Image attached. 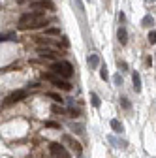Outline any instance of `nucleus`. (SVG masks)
<instances>
[{"instance_id": "nucleus-22", "label": "nucleus", "mask_w": 156, "mask_h": 158, "mask_svg": "<svg viewBox=\"0 0 156 158\" xmlns=\"http://www.w3.org/2000/svg\"><path fill=\"white\" fill-rule=\"evenodd\" d=\"M121 104H122V107L124 109H130L132 106H130V102H128V98H121Z\"/></svg>"}, {"instance_id": "nucleus-2", "label": "nucleus", "mask_w": 156, "mask_h": 158, "mask_svg": "<svg viewBox=\"0 0 156 158\" xmlns=\"http://www.w3.org/2000/svg\"><path fill=\"white\" fill-rule=\"evenodd\" d=\"M51 70L56 73V75H60V77H64V79H70L72 75H73V66L70 64V62H66V60H60V62H55L53 66H51Z\"/></svg>"}, {"instance_id": "nucleus-14", "label": "nucleus", "mask_w": 156, "mask_h": 158, "mask_svg": "<svg viewBox=\"0 0 156 158\" xmlns=\"http://www.w3.org/2000/svg\"><path fill=\"white\" fill-rule=\"evenodd\" d=\"M154 25V19L150 17V15H145L143 19H141V27H145V28H150Z\"/></svg>"}, {"instance_id": "nucleus-5", "label": "nucleus", "mask_w": 156, "mask_h": 158, "mask_svg": "<svg viewBox=\"0 0 156 158\" xmlns=\"http://www.w3.org/2000/svg\"><path fill=\"white\" fill-rule=\"evenodd\" d=\"M27 98V90H15V92H11L8 98H6V106H11V104H17V102H21V100H25Z\"/></svg>"}, {"instance_id": "nucleus-4", "label": "nucleus", "mask_w": 156, "mask_h": 158, "mask_svg": "<svg viewBox=\"0 0 156 158\" xmlns=\"http://www.w3.org/2000/svg\"><path fill=\"white\" fill-rule=\"evenodd\" d=\"M49 149H51V154H53L55 158H72L70 152L66 151V147L60 145V143H51Z\"/></svg>"}, {"instance_id": "nucleus-8", "label": "nucleus", "mask_w": 156, "mask_h": 158, "mask_svg": "<svg viewBox=\"0 0 156 158\" xmlns=\"http://www.w3.org/2000/svg\"><path fill=\"white\" fill-rule=\"evenodd\" d=\"M38 55H40L42 58H47V60H53V58L56 56V53L53 49H47V47H40L38 49Z\"/></svg>"}, {"instance_id": "nucleus-12", "label": "nucleus", "mask_w": 156, "mask_h": 158, "mask_svg": "<svg viewBox=\"0 0 156 158\" xmlns=\"http://www.w3.org/2000/svg\"><path fill=\"white\" fill-rule=\"evenodd\" d=\"M111 128H113L117 134H121V132L124 130V126H122V123L119 121V118H113V121H111Z\"/></svg>"}, {"instance_id": "nucleus-17", "label": "nucleus", "mask_w": 156, "mask_h": 158, "mask_svg": "<svg viewBox=\"0 0 156 158\" xmlns=\"http://www.w3.org/2000/svg\"><path fill=\"white\" fill-rule=\"evenodd\" d=\"M90 102H92V106L94 107H100V98H98V94H90Z\"/></svg>"}, {"instance_id": "nucleus-21", "label": "nucleus", "mask_w": 156, "mask_h": 158, "mask_svg": "<svg viewBox=\"0 0 156 158\" xmlns=\"http://www.w3.org/2000/svg\"><path fill=\"white\" fill-rule=\"evenodd\" d=\"M113 81H115V85H119V87H121V85H122V77H121V73H117V75L113 77Z\"/></svg>"}, {"instance_id": "nucleus-1", "label": "nucleus", "mask_w": 156, "mask_h": 158, "mask_svg": "<svg viewBox=\"0 0 156 158\" xmlns=\"http://www.w3.org/2000/svg\"><path fill=\"white\" fill-rule=\"evenodd\" d=\"M43 25H47V19H45V13L42 11H30L21 15V19H19V30H32Z\"/></svg>"}, {"instance_id": "nucleus-9", "label": "nucleus", "mask_w": 156, "mask_h": 158, "mask_svg": "<svg viewBox=\"0 0 156 158\" xmlns=\"http://www.w3.org/2000/svg\"><path fill=\"white\" fill-rule=\"evenodd\" d=\"M87 64H88V68H90V70H94V68H98V64H100V56L96 55V53L88 55V58H87Z\"/></svg>"}, {"instance_id": "nucleus-10", "label": "nucleus", "mask_w": 156, "mask_h": 158, "mask_svg": "<svg viewBox=\"0 0 156 158\" xmlns=\"http://www.w3.org/2000/svg\"><path fill=\"white\" fill-rule=\"evenodd\" d=\"M117 38H119L121 45H126V44H128V32H126V28H124V27H121L119 30H117Z\"/></svg>"}, {"instance_id": "nucleus-11", "label": "nucleus", "mask_w": 156, "mask_h": 158, "mask_svg": "<svg viewBox=\"0 0 156 158\" xmlns=\"http://www.w3.org/2000/svg\"><path fill=\"white\" fill-rule=\"evenodd\" d=\"M132 81H133V90L135 92H141V75L138 72L132 73Z\"/></svg>"}, {"instance_id": "nucleus-19", "label": "nucleus", "mask_w": 156, "mask_h": 158, "mask_svg": "<svg viewBox=\"0 0 156 158\" xmlns=\"http://www.w3.org/2000/svg\"><path fill=\"white\" fill-rule=\"evenodd\" d=\"M47 96H49V98H53V100H55V102H60V104L64 102V100H62V98H60V94H55V92H49Z\"/></svg>"}, {"instance_id": "nucleus-13", "label": "nucleus", "mask_w": 156, "mask_h": 158, "mask_svg": "<svg viewBox=\"0 0 156 158\" xmlns=\"http://www.w3.org/2000/svg\"><path fill=\"white\" fill-rule=\"evenodd\" d=\"M107 139H109V141H111L115 147H121V149H126V145H128L126 141H121V139H117V137H113V135H109Z\"/></svg>"}, {"instance_id": "nucleus-24", "label": "nucleus", "mask_w": 156, "mask_h": 158, "mask_svg": "<svg viewBox=\"0 0 156 158\" xmlns=\"http://www.w3.org/2000/svg\"><path fill=\"white\" fill-rule=\"evenodd\" d=\"M51 111H53V113H64V109H62V107H58V106H53Z\"/></svg>"}, {"instance_id": "nucleus-15", "label": "nucleus", "mask_w": 156, "mask_h": 158, "mask_svg": "<svg viewBox=\"0 0 156 158\" xmlns=\"http://www.w3.org/2000/svg\"><path fill=\"white\" fill-rule=\"evenodd\" d=\"M10 40H15V32H8V34H0V44L10 42Z\"/></svg>"}, {"instance_id": "nucleus-20", "label": "nucleus", "mask_w": 156, "mask_h": 158, "mask_svg": "<svg viewBox=\"0 0 156 158\" xmlns=\"http://www.w3.org/2000/svg\"><path fill=\"white\" fill-rule=\"evenodd\" d=\"M100 77L104 79V81H107V68H105V66H102V70H100Z\"/></svg>"}, {"instance_id": "nucleus-23", "label": "nucleus", "mask_w": 156, "mask_h": 158, "mask_svg": "<svg viewBox=\"0 0 156 158\" xmlns=\"http://www.w3.org/2000/svg\"><path fill=\"white\" fill-rule=\"evenodd\" d=\"M70 117H79V109L72 107V109H70Z\"/></svg>"}, {"instance_id": "nucleus-3", "label": "nucleus", "mask_w": 156, "mask_h": 158, "mask_svg": "<svg viewBox=\"0 0 156 158\" xmlns=\"http://www.w3.org/2000/svg\"><path fill=\"white\" fill-rule=\"evenodd\" d=\"M42 77H43V79H47V81H51L56 89H62V90H72V85L66 81L64 77L56 75V73H42Z\"/></svg>"}, {"instance_id": "nucleus-16", "label": "nucleus", "mask_w": 156, "mask_h": 158, "mask_svg": "<svg viewBox=\"0 0 156 158\" xmlns=\"http://www.w3.org/2000/svg\"><path fill=\"white\" fill-rule=\"evenodd\" d=\"M45 34H47V36H60V28H55V27L45 28Z\"/></svg>"}, {"instance_id": "nucleus-26", "label": "nucleus", "mask_w": 156, "mask_h": 158, "mask_svg": "<svg viewBox=\"0 0 156 158\" xmlns=\"http://www.w3.org/2000/svg\"><path fill=\"white\" fill-rule=\"evenodd\" d=\"M119 68H122V70H126L128 66H126V62H122V60H119Z\"/></svg>"}, {"instance_id": "nucleus-7", "label": "nucleus", "mask_w": 156, "mask_h": 158, "mask_svg": "<svg viewBox=\"0 0 156 158\" xmlns=\"http://www.w3.org/2000/svg\"><path fill=\"white\" fill-rule=\"evenodd\" d=\"M62 141H64V143H68V145L72 147V151H75V152H81V151H83V149H81V145L77 143L72 135H62Z\"/></svg>"}, {"instance_id": "nucleus-6", "label": "nucleus", "mask_w": 156, "mask_h": 158, "mask_svg": "<svg viewBox=\"0 0 156 158\" xmlns=\"http://www.w3.org/2000/svg\"><path fill=\"white\" fill-rule=\"evenodd\" d=\"M32 10H53V2L51 0H38V2H30Z\"/></svg>"}, {"instance_id": "nucleus-25", "label": "nucleus", "mask_w": 156, "mask_h": 158, "mask_svg": "<svg viewBox=\"0 0 156 158\" xmlns=\"http://www.w3.org/2000/svg\"><path fill=\"white\" fill-rule=\"evenodd\" d=\"M45 126H47V128H60V126H58L56 123H53V121H49V123H45Z\"/></svg>"}, {"instance_id": "nucleus-18", "label": "nucleus", "mask_w": 156, "mask_h": 158, "mask_svg": "<svg viewBox=\"0 0 156 158\" xmlns=\"http://www.w3.org/2000/svg\"><path fill=\"white\" fill-rule=\"evenodd\" d=\"M149 44H152V45L156 44V30H150L149 32Z\"/></svg>"}]
</instances>
